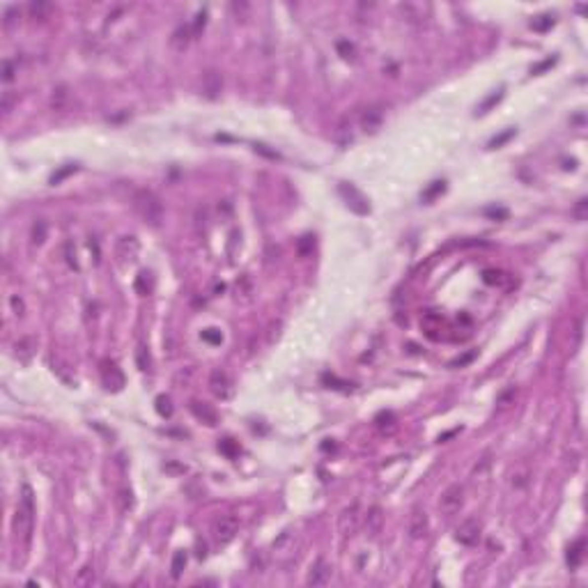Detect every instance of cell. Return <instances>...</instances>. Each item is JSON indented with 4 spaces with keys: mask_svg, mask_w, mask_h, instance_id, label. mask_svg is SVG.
Segmentation results:
<instances>
[{
    "mask_svg": "<svg viewBox=\"0 0 588 588\" xmlns=\"http://www.w3.org/2000/svg\"><path fill=\"white\" fill-rule=\"evenodd\" d=\"M138 251H141V246H138V239L136 237H122L120 241H117V257H120L122 262H134L136 257H138Z\"/></svg>",
    "mask_w": 588,
    "mask_h": 588,
    "instance_id": "cell-12",
    "label": "cell"
},
{
    "mask_svg": "<svg viewBox=\"0 0 588 588\" xmlns=\"http://www.w3.org/2000/svg\"><path fill=\"white\" fill-rule=\"evenodd\" d=\"M501 97H503V94H501V92H499V94H494V97H489V99H487V101H485V104H482V110H487V108H489V106H492V104H496V101H499V99H501Z\"/></svg>",
    "mask_w": 588,
    "mask_h": 588,
    "instance_id": "cell-41",
    "label": "cell"
},
{
    "mask_svg": "<svg viewBox=\"0 0 588 588\" xmlns=\"http://www.w3.org/2000/svg\"><path fill=\"white\" fill-rule=\"evenodd\" d=\"M12 306H14V310H16V315H23V301H21L19 296H12Z\"/></svg>",
    "mask_w": 588,
    "mask_h": 588,
    "instance_id": "cell-38",
    "label": "cell"
},
{
    "mask_svg": "<svg viewBox=\"0 0 588 588\" xmlns=\"http://www.w3.org/2000/svg\"><path fill=\"white\" fill-rule=\"evenodd\" d=\"M136 356H138V368H141V370H147V368H149V354H147L145 345H141V347H138Z\"/></svg>",
    "mask_w": 588,
    "mask_h": 588,
    "instance_id": "cell-27",
    "label": "cell"
},
{
    "mask_svg": "<svg viewBox=\"0 0 588 588\" xmlns=\"http://www.w3.org/2000/svg\"><path fill=\"white\" fill-rule=\"evenodd\" d=\"M356 526H359V514H356V506H352V508H347L340 514V533L352 535L356 531Z\"/></svg>",
    "mask_w": 588,
    "mask_h": 588,
    "instance_id": "cell-16",
    "label": "cell"
},
{
    "mask_svg": "<svg viewBox=\"0 0 588 588\" xmlns=\"http://www.w3.org/2000/svg\"><path fill=\"white\" fill-rule=\"evenodd\" d=\"M455 540L462 542V545H476L480 540V521L469 517L455 528Z\"/></svg>",
    "mask_w": 588,
    "mask_h": 588,
    "instance_id": "cell-9",
    "label": "cell"
},
{
    "mask_svg": "<svg viewBox=\"0 0 588 588\" xmlns=\"http://www.w3.org/2000/svg\"><path fill=\"white\" fill-rule=\"evenodd\" d=\"M220 87H223V78H220L219 72H207L205 76H202V92L207 94L209 99L219 97Z\"/></svg>",
    "mask_w": 588,
    "mask_h": 588,
    "instance_id": "cell-14",
    "label": "cell"
},
{
    "mask_svg": "<svg viewBox=\"0 0 588 588\" xmlns=\"http://www.w3.org/2000/svg\"><path fill=\"white\" fill-rule=\"evenodd\" d=\"M377 428H379L381 435H393L395 430H398V421H395L393 414H379V418H377Z\"/></svg>",
    "mask_w": 588,
    "mask_h": 588,
    "instance_id": "cell-18",
    "label": "cell"
},
{
    "mask_svg": "<svg viewBox=\"0 0 588 588\" xmlns=\"http://www.w3.org/2000/svg\"><path fill=\"white\" fill-rule=\"evenodd\" d=\"M120 501H122V506H120L122 510H129V508H131V506H134V499H131V492H120Z\"/></svg>",
    "mask_w": 588,
    "mask_h": 588,
    "instance_id": "cell-35",
    "label": "cell"
},
{
    "mask_svg": "<svg viewBox=\"0 0 588 588\" xmlns=\"http://www.w3.org/2000/svg\"><path fill=\"white\" fill-rule=\"evenodd\" d=\"M156 411H159L161 416H170V414H173L170 400H168L166 395H159V398H156Z\"/></svg>",
    "mask_w": 588,
    "mask_h": 588,
    "instance_id": "cell-26",
    "label": "cell"
},
{
    "mask_svg": "<svg viewBox=\"0 0 588 588\" xmlns=\"http://www.w3.org/2000/svg\"><path fill=\"white\" fill-rule=\"evenodd\" d=\"M584 207H586V200H579V207H577V216L584 219Z\"/></svg>",
    "mask_w": 588,
    "mask_h": 588,
    "instance_id": "cell-43",
    "label": "cell"
},
{
    "mask_svg": "<svg viewBox=\"0 0 588 588\" xmlns=\"http://www.w3.org/2000/svg\"><path fill=\"white\" fill-rule=\"evenodd\" d=\"M462 501H464V487H462L460 482H455V485H448V487L441 492L439 508H441V513L453 514V513H457V510H460Z\"/></svg>",
    "mask_w": 588,
    "mask_h": 588,
    "instance_id": "cell-3",
    "label": "cell"
},
{
    "mask_svg": "<svg viewBox=\"0 0 588 588\" xmlns=\"http://www.w3.org/2000/svg\"><path fill=\"white\" fill-rule=\"evenodd\" d=\"M28 9H30V14H33V16H41V14H44V12H48L51 7H48V5H44V2H33V5L28 7Z\"/></svg>",
    "mask_w": 588,
    "mask_h": 588,
    "instance_id": "cell-33",
    "label": "cell"
},
{
    "mask_svg": "<svg viewBox=\"0 0 588 588\" xmlns=\"http://www.w3.org/2000/svg\"><path fill=\"white\" fill-rule=\"evenodd\" d=\"M200 28H205V12H200L195 16V23H193V35L200 33Z\"/></svg>",
    "mask_w": 588,
    "mask_h": 588,
    "instance_id": "cell-36",
    "label": "cell"
},
{
    "mask_svg": "<svg viewBox=\"0 0 588 588\" xmlns=\"http://www.w3.org/2000/svg\"><path fill=\"white\" fill-rule=\"evenodd\" d=\"M184 568H186V554H184V551H177V554L173 556V565H170L175 579L182 575V570H184Z\"/></svg>",
    "mask_w": 588,
    "mask_h": 588,
    "instance_id": "cell-23",
    "label": "cell"
},
{
    "mask_svg": "<svg viewBox=\"0 0 588 588\" xmlns=\"http://www.w3.org/2000/svg\"><path fill=\"white\" fill-rule=\"evenodd\" d=\"M219 448L227 455V457H234V455L239 453V448L234 446V441H232V439H223V441H220V446H219Z\"/></svg>",
    "mask_w": 588,
    "mask_h": 588,
    "instance_id": "cell-29",
    "label": "cell"
},
{
    "mask_svg": "<svg viewBox=\"0 0 588 588\" xmlns=\"http://www.w3.org/2000/svg\"><path fill=\"white\" fill-rule=\"evenodd\" d=\"M33 347H35L33 338H23V340L16 342V356H19L23 363H28L30 361V356H33Z\"/></svg>",
    "mask_w": 588,
    "mask_h": 588,
    "instance_id": "cell-19",
    "label": "cell"
},
{
    "mask_svg": "<svg viewBox=\"0 0 588 588\" xmlns=\"http://www.w3.org/2000/svg\"><path fill=\"white\" fill-rule=\"evenodd\" d=\"M381 526H384V510H381L379 506H374V508H370L366 514V531L374 538V535H379Z\"/></svg>",
    "mask_w": 588,
    "mask_h": 588,
    "instance_id": "cell-15",
    "label": "cell"
},
{
    "mask_svg": "<svg viewBox=\"0 0 588 588\" xmlns=\"http://www.w3.org/2000/svg\"><path fill=\"white\" fill-rule=\"evenodd\" d=\"M209 391L219 398V400H227L232 398L234 393V384H232V377L225 372V370H214L209 374Z\"/></svg>",
    "mask_w": 588,
    "mask_h": 588,
    "instance_id": "cell-5",
    "label": "cell"
},
{
    "mask_svg": "<svg viewBox=\"0 0 588 588\" xmlns=\"http://www.w3.org/2000/svg\"><path fill=\"white\" fill-rule=\"evenodd\" d=\"M74 170H76V166H67V168H62V170H58V173H55L53 177H51V184H60V182L65 180L67 175H72V173H74Z\"/></svg>",
    "mask_w": 588,
    "mask_h": 588,
    "instance_id": "cell-30",
    "label": "cell"
},
{
    "mask_svg": "<svg viewBox=\"0 0 588 588\" xmlns=\"http://www.w3.org/2000/svg\"><path fill=\"white\" fill-rule=\"evenodd\" d=\"M67 99V90L65 87H58V92L53 94V106L55 108H62V101Z\"/></svg>",
    "mask_w": 588,
    "mask_h": 588,
    "instance_id": "cell-34",
    "label": "cell"
},
{
    "mask_svg": "<svg viewBox=\"0 0 588 588\" xmlns=\"http://www.w3.org/2000/svg\"><path fill=\"white\" fill-rule=\"evenodd\" d=\"M191 414H193L198 421L205 423V425H216V423H219V414H216V409L212 407V404H207V402L191 400Z\"/></svg>",
    "mask_w": 588,
    "mask_h": 588,
    "instance_id": "cell-11",
    "label": "cell"
},
{
    "mask_svg": "<svg viewBox=\"0 0 588 588\" xmlns=\"http://www.w3.org/2000/svg\"><path fill=\"white\" fill-rule=\"evenodd\" d=\"M188 35H191V33H188L186 28H177V30H175V35H173V46L180 48V51H182V48H186Z\"/></svg>",
    "mask_w": 588,
    "mask_h": 588,
    "instance_id": "cell-24",
    "label": "cell"
},
{
    "mask_svg": "<svg viewBox=\"0 0 588 588\" xmlns=\"http://www.w3.org/2000/svg\"><path fill=\"white\" fill-rule=\"evenodd\" d=\"M439 191H443V182H435V186H432L428 193H425V198H432V195L439 193Z\"/></svg>",
    "mask_w": 588,
    "mask_h": 588,
    "instance_id": "cell-37",
    "label": "cell"
},
{
    "mask_svg": "<svg viewBox=\"0 0 588 588\" xmlns=\"http://www.w3.org/2000/svg\"><path fill=\"white\" fill-rule=\"evenodd\" d=\"M551 23H554V19H551L549 14H542V16L533 19V28H535V30H547Z\"/></svg>",
    "mask_w": 588,
    "mask_h": 588,
    "instance_id": "cell-28",
    "label": "cell"
},
{
    "mask_svg": "<svg viewBox=\"0 0 588 588\" xmlns=\"http://www.w3.org/2000/svg\"><path fill=\"white\" fill-rule=\"evenodd\" d=\"M582 556H584V540H577L572 547H570V554H568V561H570V565L575 568V565H579V561H582Z\"/></svg>",
    "mask_w": 588,
    "mask_h": 588,
    "instance_id": "cell-21",
    "label": "cell"
},
{
    "mask_svg": "<svg viewBox=\"0 0 588 588\" xmlns=\"http://www.w3.org/2000/svg\"><path fill=\"white\" fill-rule=\"evenodd\" d=\"M134 209L145 223H149V225H154V227L161 225V220H163V205H161V200L152 191H145V188H143V191H136Z\"/></svg>",
    "mask_w": 588,
    "mask_h": 588,
    "instance_id": "cell-1",
    "label": "cell"
},
{
    "mask_svg": "<svg viewBox=\"0 0 588 588\" xmlns=\"http://www.w3.org/2000/svg\"><path fill=\"white\" fill-rule=\"evenodd\" d=\"M506 281H508V276L503 274V271H499V269H487L485 271V283L487 285H506Z\"/></svg>",
    "mask_w": 588,
    "mask_h": 588,
    "instance_id": "cell-20",
    "label": "cell"
},
{
    "mask_svg": "<svg viewBox=\"0 0 588 588\" xmlns=\"http://www.w3.org/2000/svg\"><path fill=\"white\" fill-rule=\"evenodd\" d=\"M421 329H423V333L428 335L430 340H441V335L448 331V324H446V320H443L439 313H435V310H428V313L423 315V320H421Z\"/></svg>",
    "mask_w": 588,
    "mask_h": 588,
    "instance_id": "cell-6",
    "label": "cell"
},
{
    "mask_svg": "<svg viewBox=\"0 0 588 588\" xmlns=\"http://www.w3.org/2000/svg\"><path fill=\"white\" fill-rule=\"evenodd\" d=\"M381 122H384V110H381L379 106H370V108H366V110H363V115H361L363 131H370V134H374V131L381 127Z\"/></svg>",
    "mask_w": 588,
    "mask_h": 588,
    "instance_id": "cell-13",
    "label": "cell"
},
{
    "mask_svg": "<svg viewBox=\"0 0 588 588\" xmlns=\"http://www.w3.org/2000/svg\"><path fill=\"white\" fill-rule=\"evenodd\" d=\"M428 514H425V510L416 508L414 513H411V519H409V535L414 538V540H421V538H425L428 535Z\"/></svg>",
    "mask_w": 588,
    "mask_h": 588,
    "instance_id": "cell-10",
    "label": "cell"
},
{
    "mask_svg": "<svg viewBox=\"0 0 588 588\" xmlns=\"http://www.w3.org/2000/svg\"><path fill=\"white\" fill-rule=\"evenodd\" d=\"M44 239H46V225H44V220H37L33 225V241L35 244H41Z\"/></svg>",
    "mask_w": 588,
    "mask_h": 588,
    "instance_id": "cell-25",
    "label": "cell"
},
{
    "mask_svg": "<svg viewBox=\"0 0 588 588\" xmlns=\"http://www.w3.org/2000/svg\"><path fill=\"white\" fill-rule=\"evenodd\" d=\"M327 579H329V565L324 561H317L310 568V575H308V584L310 586H322V584H327Z\"/></svg>",
    "mask_w": 588,
    "mask_h": 588,
    "instance_id": "cell-17",
    "label": "cell"
},
{
    "mask_svg": "<svg viewBox=\"0 0 588 588\" xmlns=\"http://www.w3.org/2000/svg\"><path fill=\"white\" fill-rule=\"evenodd\" d=\"M237 531H239V517H234V514H223V517H219L216 524H214V540L219 542V545H227V542L237 535Z\"/></svg>",
    "mask_w": 588,
    "mask_h": 588,
    "instance_id": "cell-4",
    "label": "cell"
},
{
    "mask_svg": "<svg viewBox=\"0 0 588 588\" xmlns=\"http://www.w3.org/2000/svg\"><path fill=\"white\" fill-rule=\"evenodd\" d=\"M99 372H101V381L104 386L110 388V391H120L124 386V374L113 361H101L99 363Z\"/></svg>",
    "mask_w": 588,
    "mask_h": 588,
    "instance_id": "cell-8",
    "label": "cell"
},
{
    "mask_svg": "<svg viewBox=\"0 0 588 588\" xmlns=\"http://www.w3.org/2000/svg\"><path fill=\"white\" fill-rule=\"evenodd\" d=\"M202 338H205L207 342H214V345H219V342L223 340L220 331H216V329H207V331H202Z\"/></svg>",
    "mask_w": 588,
    "mask_h": 588,
    "instance_id": "cell-31",
    "label": "cell"
},
{
    "mask_svg": "<svg viewBox=\"0 0 588 588\" xmlns=\"http://www.w3.org/2000/svg\"><path fill=\"white\" fill-rule=\"evenodd\" d=\"M510 136H514V131H513V129H510V131H506V134H503L501 138H494V141H492V147H496V145H501L503 141H508Z\"/></svg>",
    "mask_w": 588,
    "mask_h": 588,
    "instance_id": "cell-39",
    "label": "cell"
},
{
    "mask_svg": "<svg viewBox=\"0 0 588 588\" xmlns=\"http://www.w3.org/2000/svg\"><path fill=\"white\" fill-rule=\"evenodd\" d=\"M2 80L5 83H9V80H14V65L9 60L2 62Z\"/></svg>",
    "mask_w": 588,
    "mask_h": 588,
    "instance_id": "cell-32",
    "label": "cell"
},
{
    "mask_svg": "<svg viewBox=\"0 0 588 588\" xmlns=\"http://www.w3.org/2000/svg\"><path fill=\"white\" fill-rule=\"evenodd\" d=\"M9 108H12V99H9V94H5V97H2V110L9 113Z\"/></svg>",
    "mask_w": 588,
    "mask_h": 588,
    "instance_id": "cell-42",
    "label": "cell"
},
{
    "mask_svg": "<svg viewBox=\"0 0 588 588\" xmlns=\"http://www.w3.org/2000/svg\"><path fill=\"white\" fill-rule=\"evenodd\" d=\"M338 48H340V51H345V58H352V53H354V48H352V44H349V46H347L345 41H340V44H338Z\"/></svg>",
    "mask_w": 588,
    "mask_h": 588,
    "instance_id": "cell-40",
    "label": "cell"
},
{
    "mask_svg": "<svg viewBox=\"0 0 588 588\" xmlns=\"http://www.w3.org/2000/svg\"><path fill=\"white\" fill-rule=\"evenodd\" d=\"M338 191H340V195L347 200V205L354 209L356 214H368V212H370L368 198L356 186H352V184H340V186H338Z\"/></svg>",
    "mask_w": 588,
    "mask_h": 588,
    "instance_id": "cell-7",
    "label": "cell"
},
{
    "mask_svg": "<svg viewBox=\"0 0 588 588\" xmlns=\"http://www.w3.org/2000/svg\"><path fill=\"white\" fill-rule=\"evenodd\" d=\"M33 514H35V503H33V489L23 485V492H21V503L16 508V514H14V531L16 535H23L28 538L30 528H33Z\"/></svg>",
    "mask_w": 588,
    "mask_h": 588,
    "instance_id": "cell-2",
    "label": "cell"
},
{
    "mask_svg": "<svg viewBox=\"0 0 588 588\" xmlns=\"http://www.w3.org/2000/svg\"><path fill=\"white\" fill-rule=\"evenodd\" d=\"M94 582V568L92 565H85V568L78 570V577H76V584L78 586H90Z\"/></svg>",
    "mask_w": 588,
    "mask_h": 588,
    "instance_id": "cell-22",
    "label": "cell"
}]
</instances>
